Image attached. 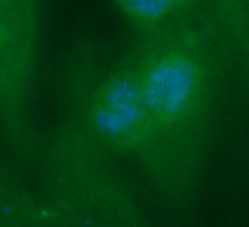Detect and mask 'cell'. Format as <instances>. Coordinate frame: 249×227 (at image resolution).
<instances>
[{
  "mask_svg": "<svg viewBox=\"0 0 249 227\" xmlns=\"http://www.w3.org/2000/svg\"><path fill=\"white\" fill-rule=\"evenodd\" d=\"M64 119L79 126L111 156L133 162L171 208L186 211L198 189L161 137L142 100L127 57L82 41L57 68Z\"/></svg>",
  "mask_w": 249,
  "mask_h": 227,
  "instance_id": "6da1fadb",
  "label": "cell"
},
{
  "mask_svg": "<svg viewBox=\"0 0 249 227\" xmlns=\"http://www.w3.org/2000/svg\"><path fill=\"white\" fill-rule=\"evenodd\" d=\"M127 60L156 129L201 188L218 113L222 57L199 23L137 34Z\"/></svg>",
  "mask_w": 249,
  "mask_h": 227,
  "instance_id": "7a4b0ae2",
  "label": "cell"
},
{
  "mask_svg": "<svg viewBox=\"0 0 249 227\" xmlns=\"http://www.w3.org/2000/svg\"><path fill=\"white\" fill-rule=\"evenodd\" d=\"M84 130L62 119L44 141L34 168L44 225L141 226L144 213L111 161Z\"/></svg>",
  "mask_w": 249,
  "mask_h": 227,
  "instance_id": "3957f363",
  "label": "cell"
},
{
  "mask_svg": "<svg viewBox=\"0 0 249 227\" xmlns=\"http://www.w3.org/2000/svg\"><path fill=\"white\" fill-rule=\"evenodd\" d=\"M43 38L41 0H0V136L29 168L41 142L34 91Z\"/></svg>",
  "mask_w": 249,
  "mask_h": 227,
  "instance_id": "277c9868",
  "label": "cell"
},
{
  "mask_svg": "<svg viewBox=\"0 0 249 227\" xmlns=\"http://www.w3.org/2000/svg\"><path fill=\"white\" fill-rule=\"evenodd\" d=\"M137 34L199 23L203 0H112Z\"/></svg>",
  "mask_w": 249,
  "mask_h": 227,
  "instance_id": "5b68a950",
  "label": "cell"
}]
</instances>
